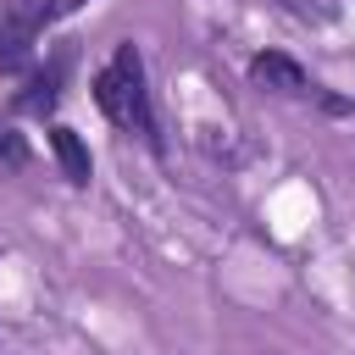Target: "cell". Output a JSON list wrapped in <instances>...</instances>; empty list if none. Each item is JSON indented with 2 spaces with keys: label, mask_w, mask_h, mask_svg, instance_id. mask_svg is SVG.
Segmentation results:
<instances>
[{
  "label": "cell",
  "mask_w": 355,
  "mask_h": 355,
  "mask_svg": "<svg viewBox=\"0 0 355 355\" xmlns=\"http://www.w3.org/2000/svg\"><path fill=\"white\" fill-rule=\"evenodd\" d=\"M89 94L100 105V116L133 139L150 144V155H166V139H161V122H155V100H150V83H144V50L133 39H122L111 50V61L89 78Z\"/></svg>",
  "instance_id": "obj_1"
},
{
  "label": "cell",
  "mask_w": 355,
  "mask_h": 355,
  "mask_svg": "<svg viewBox=\"0 0 355 355\" xmlns=\"http://www.w3.org/2000/svg\"><path fill=\"white\" fill-rule=\"evenodd\" d=\"M250 83L266 89V94H283V100H305V105H316V111H327V116H349V111H355L344 94H333L322 78H311L288 50H255V55H250Z\"/></svg>",
  "instance_id": "obj_2"
},
{
  "label": "cell",
  "mask_w": 355,
  "mask_h": 355,
  "mask_svg": "<svg viewBox=\"0 0 355 355\" xmlns=\"http://www.w3.org/2000/svg\"><path fill=\"white\" fill-rule=\"evenodd\" d=\"M67 72H72V44H55V50H50V61H44V67H33V72H28V83L11 94V111H22V116H50V111L61 105Z\"/></svg>",
  "instance_id": "obj_3"
},
{
  "label": "cell",
  "mask_w": 355,
  "mask_h": 355,
  "mask_svg": "<svg viewBox=\"0 0 355 355\" xmlns=\"http://www.w3.org/2000/svg\"><path fill=\"white\" fill-rule=\"evenodd\" d=\"M50 150H55L61 178H67L72 189H89V178H94V155H89L83 133H78V128H67V122H50Z\"/></svg>",
  "instance_id": "obj_4"
},
{
  "label": "cell",
  "mask_w": 355,
  "mask_h": 355,
  "mask_svg": "<svg viewBox=\"0 0 355 355\" xmlns=\"http://www.w3.org/2000/svg\"><path fill=\"white\" fill-rule=\"evenodd\" d=\"M33 161V150H28V139L11 128V122H0V178H11V172H22Z\"/></svg>",
  "instance_id": "obj_5"
}]
</instances>
